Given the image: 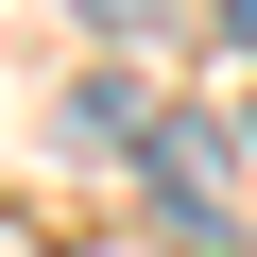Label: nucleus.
Segmentation results:
<instances>
[{"label": "nucleus", "mask_w": 257, "mask_h": 257, "mask_svg": "<svg viewBox=\"0 0 257 257\" xmlns=\"http://www.w3.org/2000/svg\"><path fill=\"white\" fill-rule=\"evenodd\" d=\"M223 35H240V52H257V0H223Z\"/></svg>", "instance_id": "f03ea898"}, {"label": "nucleus", "mask_w": 257, "mask_h": 257, "mask_svg": "<svg viewBox=\"0 0 257 257\" xmlns=\"http://www.w3.org/2000/svg\"><path fill=\"white\" fill-rule=\"evenodd\" d=\"M86 18H103V35H138V18H155V0H86Z\"/></svg>", "instance_id": "f257e3e1"}]
</instances>
